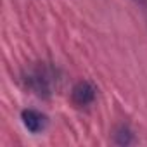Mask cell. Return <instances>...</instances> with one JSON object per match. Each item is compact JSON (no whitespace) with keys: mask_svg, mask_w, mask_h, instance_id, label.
Segmentation results:
<instances>
[{"mask_svg":"<svg viewBox=\"0 0 147 147\" xmlns=\"http://www.w3.org/2000/svg\"><path fill=\"white\" fill-rule=\"evenodd\" d=\"M95 87L88 82H80L73 88V102L76 106H88L95 99Z\"/></svg>","mask_w":147,"mask_h":147,"instance_id":"6da1fadb","label":"cell"},{"mask_svg":"<svg viewBox=\"0 0 147 147\" xmlns=\"http://www.w3.org/2000/svg\"><path fill=\"white\" fill-rule=\"evenodd\" d=\"M21 118H23V125H24L31 133L42 131V130L45 128V125H47V118H45L42 113L35 111V109H24L23 114H21Z\"/></svg>","mask_w":147,"mask_h":147,"instance_id":"7a4b0ae2","label":"cell"}]
</instances>
